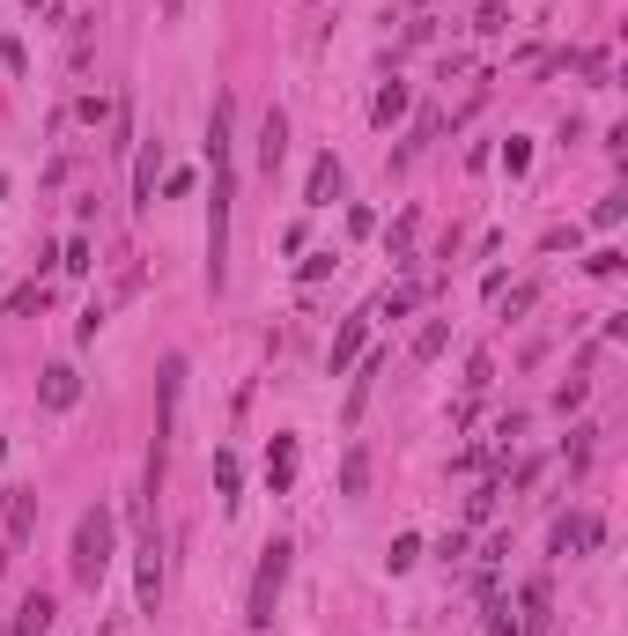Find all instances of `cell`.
Returning <instances> with one entry per match:
<instances>
[{"label": "cell", "instance_id": "1", "mask_svg": "<svg viewBox=\"0 0 628 636\" xmlns=\"http://www.w3.org/2000/svg\"><path fill=\"white\" fill-rule=\"evenodd\" d=\"M230 208H237V104L215 97L207 111V289L230 282Z\"/></svg>", "mask_w": 628, "mask_h": 636}, {"label": "cell", "instance_id": "2", "mask_svg": "<svg viewBox=\"0 0 628 636\" xmlns=\"http://www.w3.org/2000/svg\"><path fill=\"white\" fill-rule=\"evenodd\" d=\"M111 555H119V518H111L104 503H97V511H82V518H74L67 577H74V585H89V592H97V585H104V570H111Z\"/></svg>", "mask_w": 628, "mask_h": 636}, {"label": "cell", "instance_id": "3", "mask_svg": "<svg viewBox=\"0 0 628 636\" xmlns=\"http://www.w3.org/2000/svg\"><path fill=\"white\" fill-rule=\"evenodd\" d=\"M178 407H185V355H163L156 370V444H148V496H163V466H170V437H178Z\"/></svg>", "mask_w": 628, "mask_h": 636}, {"label": "cell", "instance_id": "4", "mask_svg": "<svg viewBox=\"0 0 628 636\" xmlns=\"http://www.w3.org/2000/svg\"><path fill=\"white\" fill-rule=\"evenodd\" d=\"M289 540H266L259 548V570H252V592H244V629H274V607H281V585H289Z\"/></svg>", "mask_w": 628, "mask_h": 636}, {"label": "cell", "instance_id": "5", "mask_svg": "<svg viewBox=\"0 0 628 636\" xmlns=\"http://www.w3.org/2000/svg\"><path fill=\"white\" fill-rule=\"evenodd\" d=\"M156 171H163V141H133V208H156Z\"/></svg>", "mask_w": 628, "mask_h": 636}, {"label": "cell", "instance_id": "6", "mask_svg": "<svg viewBox=\"0 0 628 636\" xmlns=\"http://www.w3.org/2000/svg\"><path fill=\"white\" fill-rule=\"evenodd\" d=\"M37 400H45L52 415H67V407L82 400V370H74V363H52L45 378H37Z\"/></svg>", "mask_w": 628, "mask_h": 636}, {"label": "cell", "instance_id": "7", "mask_svg": "<svg viewBox=\"0 0 628 636\" xmlns=\"http://www.w3.org/2000/svg\"><path fill=\"white\" fill-rule=\"evenodd\" d=\"M133 592H141V614H156V600H163V548H156V533L141 540V563H133Z\"/></svg>", "mask_w": 628, "mask_h": 636}, {"label": "cell", "instance_id": "8", "mask_svg": "<svg viewBox=\"0 0 628 636\" xmlns=\"http://www.w3.org/2000/svg\"><path fill=\"white\" fill-rule=\"evenodd\" d=\"M340 200V156H311V178H303V208H333Z\"/></svg>", "mask_w": 628, "mask_h": 636}, {"label": "cell", "instance_id": "9", "mask_svg": "<svg viewBox=\"0 0 628 636\" xmlns=\"http://www.w3.org/2000/svg\"><path fill=\"white\" fill-rule=\"evenodd\" d=\"M296 466H303L296 437H274V444H266V489H274V496H289V489H296Z\"/></svg>", "mask_w": 628, "mask_h": 636}, {"label": "cell", "instance_id": "10", "mask_svg": "<svg viewBox=\"0 0 628 636\" xmlns=\"http://www.w3.org/2000/svg\"><path fill=\"white\" fill-rule=\"evenodd\" d=\"M599 518L592 511H577V518H555V555H584V548H599Z\"/></svg>", "mask_w": 628, "mask_h": 636}, {"label": "cell", "instance_id": "11", "mask_svg": "<svg viewBox=\"0 0 628 636\" xmlns=\"http://www.w3.org/2000/svg\"><path fill=\"white\" fill-rule=\"evenodd\" d=\"M547 622H555V614H547V577H525V585H518V629L540 636Z\"/></svg>", "mask_w": 628, "mask_h": 636}, {"label": "cell", "instance_id": "12", "mask_svg": "<svg viewBox=\"0 0 628 636\" xmlns=\"http://www.w3.org/2000/svg\"><path fill=\"white\" fill-rule=\"evenodd\" d=\"M281 156H289V119H281V111H266V119H259V171L274 178Z\"/></svg>", "mask_w": 628, "mask_h": 636}, {"label": "cell", "instance_id": "13", "mask_svg": "<svg viewBox=\"0 0 628 636\" xmlns=\"http://www.w3.org/2000/svg\"><path fill=\"white\" fill-rule=\"evenodd\" d=\"M52 592H23V607H15V636H52Z\"/></svg>", "mask_w": 628, "mask_h": 636}, {"label": "cell", "instance_id": "14", "mask_svg": "<svg viewBox=\"0 0 628 636\" xmlns=\"http://www.w3.org/2000/svg\"><path fill=\"white\" fill-rule=\"evenodd\" d=\"M30 511H37V489H8V555L23 548V533H30ZM0 555V563H8Z\"/></svg>", "mask_w": 628, "mask_h": 636}, {"label": "cell", "instance_id": "15", "mask_svg": "<svg viewBox=\"0 0 628 636\" xmlns=\"http://www.w3.org/2000/svg\"><path fill=\"white\" fill-rule=\"evenodd\" d=\"M355 355H363V318H348V326L333 333V355H326V370H333V378H340V370H348Z\"/></svg>", "mask_w": 628, "mask_h": 636}, {"label": "cell", "instance_id": "16", "mask_svg": "<svg viewBox=\"0 0 628 636\" xmlns=\"http://www.w3.org/2000/svg\"><path fill=\"white\" fill-rule=\"evenodd\" d=\"M370 119H377V126H399V119H407V82H385V89H377Z\"/></svg>", "mask_w": 628, "mask_h": 636}, {"label": "cell", "instance_id": "17", "mask_svg": "<svg viewBox=\"0 0 628 636\" xmlns=\"http://www.w3.org/2000/svg\"><path fill=\"white\" fill-rule=\"evenodd\" d=\"M363 489H370V452L355 444V452L340 459V496H363Z\"/></svg>", "mask_w": 628, "mask_h": 636}, {"label": "cell", "instance_id": "18", "mask_svg": "<svg viewBox=\"0 0 628 636\" xmlns=\"http://www.w3.org/2000/svg\"><path fill=\"white\" fill-rule=\"evenodd\" d=\"M377 370H385V355H363V370H355V385H348V422L363 415V400H370V385H377Z\"/></svg>", "mask_w": 628, "mask_h": 636}, {"label": "cell", "instance_id": "19", "mask_svg": "<svg viewBox=\"0 0 628 636\" xmlns=\"http://www.w3.org/2000/svg\"><path fill=\"white\" fill-rule=\"evenodd\" d=\"M444 341H451V326H444V318H429V326L414 333V363H436V355H444Z\"/></svg>", "mask_w": 628, "mask_h": 636}, {"label": "cell", "instance_id": "20", "mask_svg": "<svg viewBox=\"0 0 628 636\" xmlns=\"http://www.w3.org/2000/svg\"><path fill=\"white\" fill-rule=\"evenodd\" d=\"M237 452H215V489H222V503H230V511H237Z\"/></svg>", "mask_w": 628, "mask_h": 636}, {"label": "cell", "instance_id": "21", "mask_svg": "<svg viewBox=\"0 0 628 636\" xmlns=\"http://www.w3.org/2000/svg\"><path fill=\"white\" fill-rule=\"evenodd\" d=\"M385 563H392V577H399V570H414V563H422V540H414V533H399V540H392V555H385Z\"/></svg>", "mask_w": 628, "mask_h": 636}, {"label": "cell", "instance_id": "22", "mask_svg": "<svg viewBox=\"0 0 628 636\" xmlns=\"http://www.w3.org/2000/svg\"><path fill=\"white\" fill-rule=\"evenodd\" d=\"M621 215H628V193H606V200H599V208H592V222H599V230H614V222H621Z\"/></svg>", "mask_w": 628, "mask_h": 636}, {"label": "cell", "instance_id": "23", "mask_svg": "<svg viewBox=\"0 0 628 636\" xmlns=\"http://www.w3.org/2000/svg\"><path fill=\"white\" fill-rule=\"evenodd\" d=\"M436 134H444V119H436V111H422V119H414V141H407V156H414V148H429Z\"/></svg>", "mask_w": 628, "mask_h": 636}, {"label": "cell", "instance_id": "24", "mask_svg": "<svg viewBox=\"0 0 628 636\" xmlns=\"http://www.w3.org/2000/svg\"><path fill=\"white\" fill-rule=\"evenodd\" d=\"M525 163H532V141H518V134H510V148H503V171H510V178H525Z\"/></svg>", "mask_w": 628, "mask_h": 636}, {"label": "cell", "instance_id": "25", "mask_svg": "<svg viewBox=\"0 0 628 636\" xmlns=\"http://www.w3.org/2000/svg\"><path fill=\"white\" fill-rule=\"evenodd\" d=\"M488 378H496V363H488V355H473V363H466V392H488Z\"/></svg>", "mask_w": 628, "mask_h": 636}, {"label": "cell", "instance_id": "26", "mask_svg": "<svg viewBox=\"0 0 628 636\" xmlns=\"http://www.w3.org/2000/svg\"><path fill=\"white\" fill-rule=\"evenodd\" d=\"M296 274H303V282H326V274H333V252H311V259H303Z\"/></svg>", "mask_w": 628, "mask_h": 636}, {"label": "cell", "instance_id": "27", "mask_svg": "<svg viewBox=\"0 0 628 636\" xmlns=\"http://www.w3.org/2000/svg\"><path fill=\"white\" fill-rule=\"evenodd\" d=\"M0 67H8V74H23V67H30V52L15 45V37H0Z\"/></svg>", "mask_w": 628, "mask_h": 636}, {"label": "cell", "instance_id": "28", "mask_svg": "<svg viewBox=\"0 0 628 636\" xmlns=\"http://www.w3.org/2000/svg\"><path fill=\"white\" fill-rule=\"evenodd\" d=\"M60 267H67V274H89V237H74V245H67V259H60Z\"/></svg>", "mask_w": 628, "mask_h": 636}, {"label": "cell", "instance_id": "29", "mask_svg": "<svg viewBox=\"0 0 628 636\" xmlns=\"http://www.w3.org/2000/svg\"><path fill=\"white\" fill-rule=\"evenodd\" d=\"M584 392H592V385H584V378H569V385L555 392V407H562V415H569V407H584Z\"/></svg>", "mask_w": 628, "mask_h": 636}, {"label": "cell", "instance_id": "30", "mask_svg": "<svg viewBox=\"0 0 628 636\" xmlns=\"http://www.w3.org/2000/svg\"><path fill=\"white\" fill-rule=\"evenodd\" d=\"M377 311H385V318H407V311H414V289H392V296H385Z\"/></svg>", "mask_w": 628, "mask_h": 636}, {"label": "cell", "instance_id": "31", "mask_svg": "<svg viewBox=\"0 0 628 636\" xmlns=\"http://www.w3.org/2000/svg\"><path fill=\"white\" fill-rule=\"evenodd\" d=\"M481 636H518V622H510V607H488V629Z\"/></svg>", "mask_w": 628, "mask_h": 636}, {"label": "cell", "instance_id": "32", "mask_svg": "<svg viewBox=\"0 0 628 636\" xmlns=\"http://www.w3.org/2000/svg\"><path fill=\"white\" fill-rule=\"evenodd\" d=\"M178 8H185V0H163V15H178Z\"/></svg>", "mask_w": 628, "mask_h": 636}, {"label": "cell", "instance_id": "33", "mask_svg": "<svg viewBox=\"0 0 628 636\" xmlns=\"http://www.w3.org/2000/svg\"><path fill=\"white\" fill-rule=\"evenodd\" d=\"M97 636H104V629H97Z\"/></svg>", "mask_w": 628, "mask_h": 636}]
</instances>
